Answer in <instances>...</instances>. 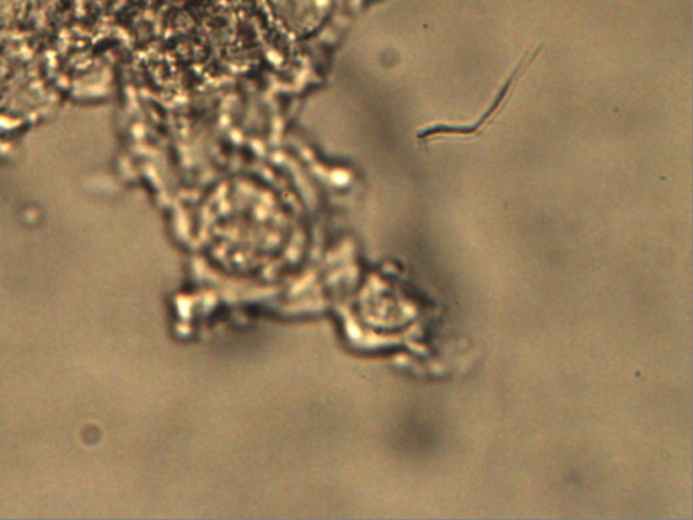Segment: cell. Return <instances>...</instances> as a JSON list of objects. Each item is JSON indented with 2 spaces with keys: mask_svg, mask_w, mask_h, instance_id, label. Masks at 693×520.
<instances>
[{
  "mask_svg": "<svg viewBox=\"0 0 693 520\" xmlns=\"http://www.w3.org/2000/svg\"><path fill=\"white\" fill-rule=\"evenodd\" d=\"M541 51H543V47H538L535 51L525 53V56L520 59V61L517 63V66L512 71V73L508 76L507 80L501 85V88L497 91L496 97L491 101L489 109L474 123H469V125L434 123V125H429V126L422 129L417 135V138L422 143H428L429 140H436V138L447 137V135H460V137H467V138L479 137L496 122L497 118L504 113V110L507 109L508 103L512 99L517 85L525 78L528 68L535 63V60L539 57Z\"/></svg>",
  "mask_w": 693,
  "mask_h": 520,
  "instance_id": "cell-1",
  "label": "cell"
}]
</instances>
